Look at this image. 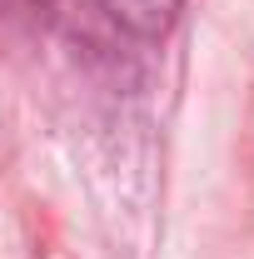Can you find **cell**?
Masks as SVG:
<instances>
[{
	"instance_id": "6da1fadb",
	"label": "cell",
	"mask_w": 254,
	"mask_h": 259,
	"mask_svg": "<svg viewBox=\"0 0 254 259\" xmlns=\"http://www.w3.org/2000/svg\"><path fill=\"white\" fill-rule=\"evenodd\" d=\"M100 5L115 25H125L140 40H159L180 15V0H100Z\"/></svg>"
}]
</instances>
